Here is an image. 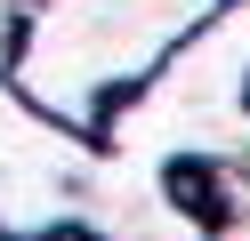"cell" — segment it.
<instances>
[{
  "mask_svg": "<svg viewBox=\"0 0 250 241\" xmlns=\"http://www.w3.org/2000/svg\"><path fill=\"white\" fill-rule=\"evenodd\" d=\"M226 0H24L8 40V96L97 145L113 105H129L153 64Z\"/></svg>",
  "mask_w": 250,
  "mask_h": 241,
  "instance_id": "6da1fadb",
  "label": "cell"
}]
</instances>
